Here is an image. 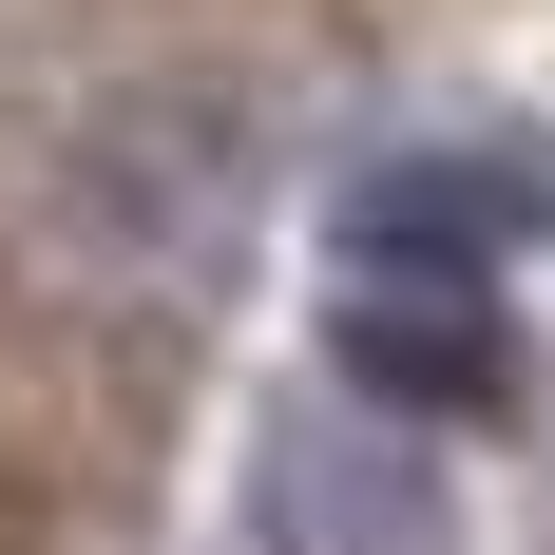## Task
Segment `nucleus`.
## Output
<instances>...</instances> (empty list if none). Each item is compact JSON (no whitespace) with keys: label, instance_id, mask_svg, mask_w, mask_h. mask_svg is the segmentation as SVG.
I'll use <instances>...</instances> for the list:
<instances>
[{"label":"nucleus","instance_id":"nucleus-1","mask_svg":"<svg viewBox=\"0 0 555 555\" xmlns=\"http://www.w3.org/2000/svg\"><path fill=\"white\" fill-rule=\"evenodd\" d=\"M326 345H345V384L402 402V422L499 402V192H479V172H384V192L345 211Z\"/></svg>","mask_w":555,"mask_h":555}]
</instances>
